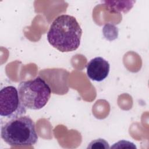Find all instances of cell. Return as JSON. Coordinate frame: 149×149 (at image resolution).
<instances>
[{
	"label": "cell",
	"instance_id": "6da1fadb",
	"mask_svg": "<svg viewBox=\"0 0 149 149\" xmlns=\"http://www.w3.org/2000/svg\"><path fill=\"white\" fill-rule=\"evenodd\" d=\"M82 35L81 28L76 19L69 15L58 16L51 24L47 40L55 48L62 52L76 50Z\"/></svg>",
	"mask_w": 149,
	"mask_h": 149
},
{
	"label": "cell",
	"instance_id": "7a4b0ae2",
	"mask_svg": "<svg viewBox=\"0 0 149 149\" xmlns=\"http://www.w3.org/2000/svg\"><path fill=\"white\" fill-rule=\"evenodd\" d=\"M1 137L10 146H31L38 140L34 121L24 115L10 119L2 125Z\"/></svg>",
	"mask_w": 149,
	"mask_h": 149
},
{
	"label": "cell",
	"instance_id": "3957f363",
	"mask_svg": "<svg viewBox=\"0 0 149 149\" xmlns=\"http://www.w3.org/2000/svg\"><path fill=\"white\" fill-rule=\"evenodd\" d=\"M20 100L23 105L30 109L42 108L50 98L51 90L49 86L40 77L23 81L18 86Z\"/></svg>",
	"mask_w": 149,
	"mask_h": 149
},
{
	"label": "cell",
	"instance_id": "277c9868",
	"mask_svg": "<svg viewBox=\"0 0 149 149\" xmlns=\"http://www.w3.org/2000/svg\"><path fill=\"white\" fill-rule=\"evenodd\" d=\"M26 108L22 103L18 90L13 86H5L0 91V115L8 119L23 116Z\"/></svg>",
	"mask_w": 149,
	"mask_h": 149
},
{
	"label": "cell",
	"instance_id": "5b68a950",
	"mask_svg": "<svg viewBox=\"0 0 149 149\" xmlns=\"http://www.w3.org/2000/svg\"><path fill=\"white\" fill-rule=\"evenodd\" d=\"M86 69L87 76L91 80L101 81L108 76L110 65L104 58L98 56L90 61L87 65Z\"/></svg>",
	"mask_w": 149,
	"mask_h": 149
},
{
	"label": "cell",
	"instance_id": "8992f818",
	"mask_svg": "<svg viewBox=\"0 0 149 149\" xmlns=\"http://www.w3.org/2000/svg\"><path fill=\"white\" fill-rule=\"evenodd\" d=\"M105 3V6L108 10L112 13H119L123 12L127 13L129 12L133 6V3L135 1H125V2L123 5H116L115 4L113 1H104Z\"/></svg>",
	"mask_w": 149,
	"mask_h": 149
},
{
	"label": "cell",
	"instance_id": "52a82bcc",
	"mask_svg": "<svg viewBox=\"0 0 149 149\" xmlns=\"http://www.w3.org/2000/svg\"><path fill=\"white\" fill-rule=\"evenodd\" d=\"M108 143L103 139H98L91 141L87 148H109Z\"/></svg>",
	"mask_w": 149,
	"mask_h": 149
},
{
	"label": "cell",
	"instance_id": "ba28073f",
	"mask_svg": "<svg viewBox=\"0 0 149 149\" xmlns=\"http://www.w3.org/2000/svg\"><path fill=\"white\" fill-rule=\"evenodd\" d=\"M111 148H136V146L134 144V143L127 141V140H120L115 144L111 147Z\"/></svg>",
	"mask_w": 149,
	"mask_h": 149
}]
</instances>
